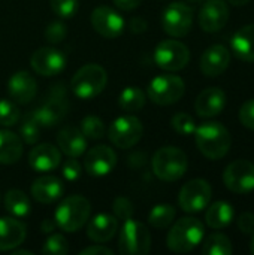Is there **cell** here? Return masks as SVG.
Listing matches in <instances>:
<instances>
[{
  "label": "cell",
  "instance_id": "cell-1",
  "mask_svg": "<svg viewBox=\"0 0 254 255\" xmlns=\"http://www.w3.org/2000/svg\"><path fill=\"white\" fill-rule=\"evenodd\" d=\"M195 140L198 149L210 160L223 158L232 145V137L229 130L217 121H208L196 127Z\"/></svg>",
  "mask_w": 254,
  "mask_h": 255
},
{
  "label": "cell",
  "instance_id": "cell-2",
  "mask_svg": "<svg viewBox=\"0 0 254 255\" xmlns=\"http://www.w3.org/2000/svg\"><path fill=\"white\" fill-rule=\"evenodd\" d=\"M205 227L193 217H184L178 220L168 233L166 245L172 253L186 254L193 251L204 239Z\"/></svg>",
  "mask_w": 254,
  "mask_h": 255
},
{
  "label": "cell",
  "instance_id": "cell-3",
  "mask_svg": "<svg viewBox=\"0 0 254 255\" xmlns=\"http://www.w3.org/2000/svg\"><path fill=\"white\" fill-rule=\"evenodd\" d=\"M91 205L82 196H69L61 200L55 209L54 221L58 229L66 233H75L90 220Z\"/></svg>",
  "mask_w": 254,
  "mask_h": 255
},
{
  "label": "cell",
  "instance_id": "cell-4",
  "mask_svg": "<svg viewBox=\"0 0 254 255\" xmlns=\"http://www.w3.org/2000/svg\"><path fill=\"white\" fill-rule=\"evenodd\" d=\"M151 164L153 172L159 179L165 182H174L186 175L189 160L183 149L177 146H163L154 154Z\"/></svg>",
  "mask_w": 254,
  "mask_h": 255
},
{
  "label": "cell",
  "instance_id": "cell-5",
  "mask_svg": "<svg viewBox=\"0 0 254 255\" xmlns=\"http://www.w3.org/2000/svg\"><path fill=\"white\" fill-rule=\"evenodd\" d=\"M108 75L106 70L94 63L82 66L72 78L70 88L78 99L90 100L99 96L106 87Z\"/></svg>",
  "mask_w": 254,
  "mask_h": 255
},
{
  "label": "cell",
  "instance_id": "cell-6",
  "mask_svg": "<svg viewBox=\"0 0 254 255\" xmlns=\"http://www.w3.org/2000/svg\"><path fill=\"white\" fill-rule=\"evenodd\" d=\"M67 111L69 102L66 96V88L63 84H57L51 88L49 96L45 99V102L39 108L31 111V114L40 127H54L66 118Z\"/></svg>",
  "mask_w": 254,
  "mask_h": 255
},
{
  "label": "cell",
  "instance_id": "cell-7",
  "mask_svg": "<svg viewBox=\"0 0 254 255\" xmlns=\"http://www.w3.org/2000/svg\"><path fill=\"white\" fill-rule=\"evenodd\" d=\"M118 250L126 255H145L151 250V235L148 229L135 220L123 221L118 238Z\"/></svg>",
  "mask_w": 254,
  "mask_h": 255
},
{
  "label": "cell",
  "instance_id": "cell-8",
  "mask_svg": "<svg viewBox=\"0 0 254 255\" xmlns=\"http://www.w3.org/2000/svg\"><path fill=\"white\" fill-rule=\"evenodd\" d=\"M186 91V84L184 81L171 73L159 75L156 76L147 88V96L148 99L159 105V106H169L177 103Z\"/></svg>",
  "mask_w": 254,
  "mask_h": 255
},
{
  "label": "cell",
  "instance_id": "cell-9",
  "mask_svg": "<svg viewBox=\"0 0 254 255\" xmlns=\"http://www.w3.org/2000/svg\"><path fill=\"white\" fill-rule=\"evenodd\" d=\"M190 51L189 48L174 39L162 40L154 49V61L157 66L168 72H178L189 64Z\"/></svg>",
  "mask_w": 254,
  "mask_h": 255
},
{
  "label": "cell",
  "instance_id": "cell-10",
  "mask_svg": "<svg viewBox=\"0 0 254 255\" xmlns=\"http://www.w3.org/2000/svg\"><path fill=\"white\" fill-rule=\"evenodd\" d=\"M142 134L144 126L135 115H124L117 118L108 130L109 140L120 149H129L135 146L141 140Z\"/></svg>",
  "mask_w": 254,
  "mask_h": 255
},
{
  "label": "cell",
  "instance_id": "cell-11",
  "mask_svg": "<svg viewBox=\"0 0 254 255\" xmlns=\"http://www.w3.org/2000/svg\"><path fill=\"white\" fill-rule=\"evenodd\" d=\"M193 24V9L183 3L174 1L168 4L162 13V27L172 37H184Z\"/></svg>",
  "mask_w": 254,
  "mask_h": 255
},
{
  "label": "cell",
  "instance_id": "cell-12",
  "mask_svg": "<svg viewBox=\"0 0 254 255\" xmlns=\"http://www.w3.org/2000/svg\"><path fill=\"white\" fill-rule=\"evenodd\" d=\"M213 197V188L205 179H192L180 191L178 205L187 214H196L204 211Z\"/></svg>",
  "mask_w": 254,
  "mask_h": 255
},
{
  "label": "cell",
  "instance_id": "cell-13",
  "mask_svg": "<svg viewBox=\"0 0 254 255\" xmlns=\"http://www.w3.org/2000/svg\"><path fill=\"white\" fill-rule=\"evenodd\" d=\"M223 182L232 193L247 194L254 190V164L247 160L232 161L223 172Z\"/></svg>",
  "mask_w": 254,
  "mask_h": 255
},
{
  "label": "cell",
  "instance_id": "cell-14",
  "mask_svg": "<svg viewBox=\"0 0 254 255\" xmlns=\"http://www.w3.org/2000/svg\"><path fill=\"white\" fill-rule=\"evenodd\" d=\"M93 28L106 39H115L123 34L126 22L123 16L109 6H99L91 12Z\"/></svg>",
  "mask_w": 254,
  "mask_h": 255
},
{
  "label": "cell",
  "instance_id": "cell-15",
  "mask_svg": "<svg viewBox=\"0 0 254 255\" xmlns=\"http://www.w3.org/2000/svg\"><path fill=\"white\" fill-rule=\"evenodd\" d=\"M31 69L42 76H55L66 67V57L61 51L49 46L39 48L30 58Z\"/></svg>",
  "mask_w": 254,
  "mask_h": 255
},
{
  "label": "cell",
  "instance_id": "cell-16",
  "mask_svg": "<svg viewBox=\"0 0 254 255\" xmlns=\"http://www.w3.org/2000/svg\"><path fill=\"white\" fill-rule=\"evenodd\" d=\"M117 166V154L106 145H97L88 149L84 160V169L90 176H106Z\"/></svg>",
  "mask_w": 254,
  "mask_h": 255
},
{
  "label": "cell",
  "instance_id": "cell-17",
  "mask_svg": "<svg viewBox=\"0 0 254 255\" xmlns=\"http://www.w3.org/2000/svg\"><path fill=\"white\" fill-rule=\"evenodd\" d=\"M229 7L225 0H208L199 10V25L207 33L220 31L229 21Z\"/></svg>",
  "mask_w": 254,
  "mask_h": 255
},
{
  "label": "cell",
  "instance_id": "cell-18",
  "mask_svg": "<svg viewBox=\"0 0 254 255\" xmlns=\"http://www.w3.org/2000/svg\"><path fill=\"white\" fill-rule=\"evenodd\" d=\"M226 108V93L219 87H210L199 93L195 102V111L201 118H213Z\"/></svg>",
  "mask_w": 254,
  "mask_h": 255
},
{
  "label": "cell",
  "instance_id": "cell-19",
  "mask_svg": "<svg viewBox=\"0 0 254 255\" xmlns=\"http://www.w3.org/2000/svg\"><path fill=\"white\" fill-rule=\"evenodd\" d=\"M231 64V51L225 45H213L205 49L201 57V72L205 76L216 78L222 75Z\"/></svg>",
  "mask_w": 254,
  "mask_h": 255
},
{
  "label": "cell",
  "instance_id": "cell-20",
  "mask_svg": "<svg viewBox=\"0 0 254 255\" xmlns=\"http://www.w3.org/2000/svg\"><path fill=\"white\" fill-rule=\"evenodd\" d=\"M7 93L13 102L21 105L28 103L37 93V82L28 72L19 70L10 76L7 82Z\"/></svg>",
  "mask_w": 254,
  "mask_h": 255
},
{
  "label": "cell",
  "instance_id": "cell-21",
  "mask_svg": "<svg viewBox=\"0 0 254 255\" xmlns=\"http://www.w3.org/2000/svg\"><path fill=\"white\" fill-rule=\"evenodd\" d=\"M28 163L36 172H51L61 163V152L51 143H40L28 154Z\"/></svg>",
  "mask_w": 254,
  "mask_h": 255
},
{
  "label": "cell",
  "instance_id": "cell-22",
  "mask_svg": "<svg viewBox=\"0 0 254 255\" xmlns=\"http://www.w3.org/2000/svg\"><path fill=\"white\" fill-rule=\"evenodd\" d=\"M57 145L58 149L67 157L78 158L87 149V139L79 128L73 126H66L57 134Z\"/></svg>",
  "mask_w": 254,
  "mask_h": 255
},
{
  "label": "cell",
  "instance_id": "cell-23",
  "mask_svg": "<svg viewBox=\"0 0 254 255\" xmlns=\"http://www.w3.org/2000/svg\"><path fill=\"white\" fill-rule=\"evenodd\" d=\"M118 230V220L115 215L111 214H97L94 215L88 226H87V235L88 238L96 244H105L111 241Z\"/></svg>",
  "mask_w": 254,
  "mask_h": 255
},
{
  "label": "cell",
  "instance_id": "cell-24",
  "mask_svg": "<svg viewBox=\"0 0 254 255\" xmlns=\"http://www.w3.org/2000/svg\"><path fill=\"white\" fill-rule=\"evenodd\" d=\"M25 239V226L13 217L0 218V251H12Z\"/></svg>",
  "mask_w": 254,
  "mask_h": 255
},
{
  "label": "cell",
  "instance_id": "cell-25",
  "mask_svg": "<svg viewBox=\"0 0 254 255\" xmlns=\"http://www.w3.org/2000/svg\"><path fill=\"white\" fill-rule=\"evenodd\" d=\"M63 194V184L58 178L46 175L37 178L31 184V196L36 202L49 205L58 200Z\"/></svg>",
  "mask_w": 254,
  "mask_h": 255
},
{
  "label": "cell",
  "instance_id": "cell-26",
  "mask_svg": "<svg viewBox=\"0 0 254 255\" xmlns=\"http://www.w3.org/2000/svg\"><path fill=\"white\" fill-rule=\"evenodd\" d=\"M231 48L235 57L243 61L254 63V24L241 27L231 40Z\"/></svg>",
  "mask_w": 254,
  "mask_h": 255
},
{
  "label": "cell",
  "instance_id": "cell-27",
  "mask_svg": "<svg viewBox=\"0 0 254 255\" xmlns=\"http://www.w3.org/2000/svg\"><path fill=\"white\" fill-rule=\"evenodd\" d=\"M22 155V139L9 130H0V164H15Z\"/></svg>",
  "mask_w": 254,
  "mask_h": 255
},
{
  "label": "cell",
  "instance_id": "cell-28",
  "mask_svg": "<svg viewBox=\"0 0 254 255\" xmlns=\"http://www.w3.org/2000/svg\"><path fill=\"white\" fill-rule=\"evenodd\" d=\"M207 214H205V221L208 227L214 230H222L226 229L235 217V211L231 203L228 202H216L211 206H207Z\"/></svg>",
  "mask_w": 254,
  "mask_h": 255
},
{
  "label": "cell",
  "instance_id": "cell-29",
  "mask_svg": "<svg viewBox=\"0 0 254 255\" xmlns=\"http://www.w3.org/2000/svg\"><path fill=\"white\" fill-rule=\"evenodd\" d=\"M4 209L16 218H24L30 212V200L21 190H9L4 194Z\"/></svg>",
  "mask_w": 254,
  "mask_h": 255
},
{
  "label": "cell",
  "instance_id": "cell-30",
  "mask_svg": "<svg viewBox=\"0 0 254 255\" xmlns=\"http://www.w3.org/2000/svg\"><path fill=\"white\" fill-rule=\"evenodd\" d=\"M118 105L124 112H138L145 105V93L139 87H126L120 93Z\"/></svg>",
  "mask_w": 254,
  "mask_h": 255
},
{
  "label": "cell",
  "instance_id": "cell-31",
  "mask_svg": "<svg viewBox=\"0 0 254 255\" xmlns=\"http://www.w3.org/2000/svg\"><path fill=\"white\" fill-rule=\"evenodd\" d=\"M205 255H231L234 253L231 239L223 233H213L207 238L202 247Z\"/></svg>",
  "mask_w": 254,
  "mask_h": 255
},
{
  "label": "cell",
  "instance_id": "cell-32",
  "mask_svg": "<svg viewBox=\"0 0 254 255\" xmlns=\"http://www.w3.org/2000/svg\"><path fill=\"white\" fill-rule=\"evenodd\" d=\"M175 215H177V211L172 205H168V203L156 205L148 215V223L156 229H166L174 223Z\"/></svg>",
  "mask_w": 254,
  "mask_h": 255
},
{
  "label": "cell",
  "instance_id": "cell-33",
  "mask_svg": "<svg viewBox=\"0 0 254 255\" xmlns=\"http://www.w3.org/2000/svg\"><path fill=\"white\" fill-rule=\"evenodd\" d=\"M79 130L88 140H100L102 137H105V133H106L103 121L94 115L82 118Z\"/></svg>",
  "mask_w": 254,
  "mask_h": 255
},
{
  "label": "cell",
  "instance_id": "cell-34",
  "mask_svg": "<svg viewBox=\"0 0 254 255\" xmlns=\"http://www.w3.org/2000/svg\"><path fill=\"white\" fill-rule=\"evenodd\" d=\"M19 134H21V139L22 142L28 143V145H34L39 137H40V126L39 123L36 121V118L33 117L31 112H28L21 124H19Z\"/></svg>",
  "mask_w": 254,
  "mask_h": 255
},
{
  "label": "cell",
  "instance_id": "cell-35",
  "mask_svg": "<svg viewBox=\"0 0 254 255\" xmlns=\"http://www.w3.org/2000/svg\"><path fill=\"white\" fill-rule=\"evenodd\" d=\"M42 253L45 255H66L69 253V244L63 235L54 233L49 235L42 247Z\"/></svg>",
  "mask_w": 254,
  "mask_h": 255
},
{
  "label": "cell",
  "instance_id": "cell-36",
  "mask_svg": "<svg viewBox=\"0 0 254 255\" xmlns=\"http://www.w3.org/2000/svg\"><path fill=\"white\" fill-rule=\"evenodd\" d=\"M18 121H19L18 106L7 99H0V126L10 127Z\"/></svg>",
  "mask_w": 254,
  "mask_h": 255
},
{
  "label": "cell",
  "instance_id": "cell-37",
  "mask_svg": "<svg viewBox=\"0 0 254 255\" xmlns=\"http://www.w3.org/2000/svg\"><path fill=\"white\" fill-rule=\"evenodd\" d=\"M171 124H172V128L181 136H190L196 130V123H195L193 117L186 112L175 114L171 120Z\"/></svg>",
  "mask_w": 254,
  "mask_h": 255
},
{
  "label": "cell",
  "instance_id": "cell-38",
  "mask_svg": "<svg viewBox=\"0 0 254 255\" xmlns=\"http://www.w3.org/2000/svg\"><path fill=\"white\" fill-rule=\"evenodd\" d=\"M52 12L60 18H72L79 7V0H49Z\"/></svg>",
  "mask_w": 254,
  "mask_h": 255
},
{
  "label": "cell",
  "instance_id": "cell-39",
  "mask_svg": "<svg viewBox=\"0 0 254 255\" xmlns=\"http://www.w3.org/2000/svg\"><path fill=\"white\" fill-rule=\"evenodd\" d=\"M112 211H114V215H115V218L120 221H126V220H130L132 217H133V212H135V209H133V205H132V202L129 200V199H126V197H117L115 200H114V205H112Z\"/></svg>",
  "mask_w": 254,
  "mask_h": 255
},
{
  "label": "cell",
  "instance_id": "cell-40",
  "mask_svg": "<svg viewBox=\"0 0 254 255\" xmlns=\"http://www.w3.org/2000/svg\"><path fill=\"white\" fill-rule=\"evenodd\" d=\"M67 34L66 25L60 21H54L51 24H48V27L45 28V39L49 43H60L64 40Z\"/></svg>",
  "mask_w": 254,
  "mask_h": 255
},
{
  "label": "cell",
  "instance_id": "cell-41",
  "mask_svg": "<svg viewBox=\"0 0 254 255\" xmlns=\"http://www.w3.org/2000/svg\"><path fill=\"white\" fill-rule=\"evenodd\" d=\"M61 173L66 181H70V182L76 181L82 175V166L79 164L78 160H75L73 157H69V160H66L61 166Z\"/></svg>",
  "mask_w": 254,
  "mask_h": 255
},
{
  "label": "cell",
  "instance_id": "cell-42",
  "mask_svg": "<svg viewBox=\"0 0 254 255\" xmlns=\"http://www.w3.org/2000/svg\"><path fill=\"white\" fill-rule=\"evenodd\" d=\"M240 121L244 127L254 130V99L247 100L240 109Z\"/></svg>",
  "mask_w": 254,
  "mask_h": 255
},
{
  "label": "cell",
  "instance_id": "cell-43",
  "mask_svg": "<svg viewBox=\"0 0 254 255\" xmlns=\"http://www.w3.org/2000/svg\"><path fill=\"white\" fill-rule=\"evenodd\" d=\"M237 224H238V229L241 230L243 235H249V236L254 235V214H252V212L241 214Z\"/></svg>",
  "mask_w": 254,
  "mask_h": 255
},
{
  "label": "cell",
  "instance_id": "cell-44",
  "mask_svg": "<svg viewBox=\"0 0 254 255\" xmlns=\"http://www.w3.org/2000/svg\"><path fill=\"white\" fill-rule=\"evenodd\" d=\"M129 28L132 33H136V34H141L147 30V21L141 16H135L130 19L129 22Z\"/></svg>",
  "mask_w": 254,
  "mask_h": 255
},
{
  "label": "cell",
  "instance_id": "cell-45",
  "mask_svg": "<svg viewBox=\"0 0 254 255\" xmlns=\"http://www.w3.org/2000/svg\"><path fill=\"white\" fill-rule=\"evenodd\" d=\"M96 254H103V255H112V250L106 248V247H97V245H93V247H88V248H84L79 255H96Z\"/></svg>",
  "mask_w": 254,
  "mask_h": 255
},
{
  "label": "cell",
  "instance_id": "cell-46",
  "mask_svg": "<svg viewBox=\"0 0 254 255\" xmlns=\"http://www.w3.org/2000/svg\"><path fill=\"white\" fill-rule=\"evenodd\" d=\"M142 3V0H114V4L121 9V10H133L136 9L139 4Z\"/></svg>",
  "mask_w": 254,
  "mask_h": 255
},
{
  "label": "cell",
  "instance_id": "cell-47",
  "mask_svg": "<svg viewBox=\"0 0 254 255\" xmlns=\"http://www.w3.org/2000/svg\"><path fill=\"white\" fill-rule=\"evenodd\" d=\"M57 227V224H55V221L54 220H43V223H42V232L43 233H51V232H54V229Z\"/></svg>",
  "mask_w": 254,
  "mask_h": 255
},
{
  "label": "cell",
  "instance_id": "cell-48",
  "mask_svg": "<svg viewBox=\"0 0 254 255\" xmlns=\"http://www.w3.org/2000/svg\"><path fill=\"white\" fill-rule=\"evenodd\" d=\"M231 4H234V6H244V4H247L250 0H228Z\"/></svg>",
  "mask_w": 254,
  "mask_h": 255
},
{
  "label": "cell",
  "instance_id": "cell-49",
  "mask_svg": "<svg viewBox=\"0 0 254 255\" xmlns=\"http://www.w3.org/2000/svg\"><path fill=\"white\" fill-rule=\"evenodd\" d=\"M19 254L31 255V254H33V253H31V251H24V250H21V251H16V250H12V255H19Z\"/></svg>",
  "mask_w": 254,
  "mask_h": 255
},
{
  "label": "cell",
  "instance_id": "cell-50",
  "mask_svg": "<svg viewBox=\"0 0 254 255\" xmlns=\"http://www.w3.org/2000/svg\"><path fill=\"white\" fill-rule=\"evenodd\" d=\"M250 251L254 254V235H253V239H252V242H250Z\"/></svg>",
  "mask_w": 254,
  "mask_h": 255
},
{
  "label": "cell",
  "instance_id": "cell-51",
  "mask_svg": "<svg viewBox=\"0 0 254 255\" xmlns=\"http://www.w3.org/2000/svg\"><path fill=\"white\" fill-rule=\"evenodd\" d=\"M187 1H192V3H199V1H202V0H187Z\"/></svg>",
  "mask_w": 254,
  "mask_h": 255
}]
</instances>
